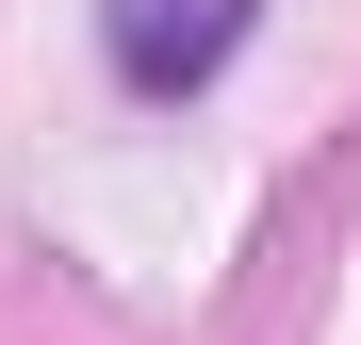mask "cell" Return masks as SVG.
I'll use <instances>...</instances> for the list:
<instances>
[{
  "instance_id": "cell-1",
  "label": "cell",
  "mask_w": 361,
  "mask_h": 345,
  "mask_svg": "<svg viewBox=\"0 0 361 345\" xmlns=\"http://www.w3.org/2000/svg\"><path fill=\"white\" fill-rule=\"evenodd\" d=\"M247 33H263V0H99V49L132 99H197Z\"/></svg>"
}]
</instances>
